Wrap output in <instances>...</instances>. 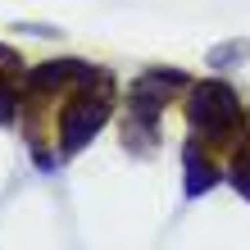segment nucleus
<instances>
[{"instance_id":"1","label":"nucleus","mask_w":250,"mask_h":250,"mask_svg":"<svg viewBox=\"0 0 250 250\" xmlns=\"http://www.w3.org/2000/svg\"><path fill=\"white\" fill-rule=\"evenodd\" d=\"M191 119H196V127L200 132H228L232 123H237V96L228 91L223 82H205L200 91H196V100H191Z\"/></svg>"},{"instance_id":"2","label":"nucleus","mask_w":250,"mask_h":250,"mask_svg":"<svg viewBox=\"0 0 250 250\" xmlns=\"http://www.w3.org/2000/svg\"><path fill=\"white\" fill-rule=\"evenodd\" d=\"M100 119H105V109H100V105H78V109L68 114V123H64V146H68V150H78L86 137H96V132H100Z\"/></svg>"},{"instance_id":"3","label":"nucleus","mask_w":250,"mask_h":250,"mask_svg":"<svg viewBox=\"0 0 250 250\" xmlns=\"http://www.w3.org/2000/svg\"><path fill=\"white\" fill-rule=\"evenodd\" d=\"M232 178H237V187L250 196V159H241V168H232Z\"/></svg>"}]
</instances>
